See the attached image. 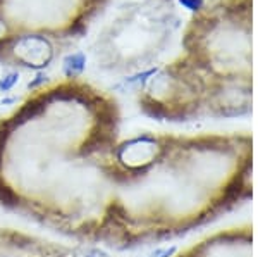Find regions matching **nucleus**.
I'll return each instance as SVG.
<instances>
[{"instance_id":"obj_1","label":"nucleus","mask_w":258,"mask_h":257,"mask_svg":"<svg viewBox=\"0 0 258 257\" xmlns=\"http://www.w3.org/2000/svg\"><path fill=\"white\" fill-rule=\"evenodd\" d=\"M103 175L109 205L98 243L152 245L210 225L251 200L253 138L138 135L115 143Z\"/></svg>"},{"instance_id":"obj_2","label":"nucleus","mask_w":258,"mask_h":257,"mask_svg":"<svg viewBox=\"0 0 258 257\" xmlns=\"http://www.w3.org/2000/svg\"><path fill=\"white\" fill-rule=\"evenodd\" d=\"M167 257H253V225L244 221L219 228Z\"/></svg>"},{"instance_id":"obj_3","label":"nucleus","mask_w":258,"mask_h":257,"mask_svg":"<svg viewBox=\"0 0 258 257\" xmlns=\"http://www.w3.org/2000/svg\"><path fill=\"white\" fill-rule=\"evenodd\" d=\"M0 257H110L90 243L62 245L14 228L0 226Z\"/></svg>"},{"instance_id":"obj_4","label":"nucleus","mask_w":258,"mask_h":257,"mask_svg":"<svg viewBox=\"0 0 258 257\" xmlns=\"http://www.w3.org/2000/svg\"><path fill=\"white\" fill-rule=\"evenodd\" d=\"M83 68H85V56L83 54H73V56H69L64 61V71L71 78L80 74L83 71Z\"/></svg>"},{"instance_id":"obj_5","label":"nucleus","mask_w":258,"mask_h":257,"mask_svg":"<svg viewBox=\"0 0 258 257\" xmlns=\"http://www.w3.org/2000/svg\"><path fill=\"white\" fill-rule=\"evenodd\" d=\"M18 80H19V74L18 73H9L2 81H0V90L7 92L9 88H12V85H14V83L18 81Z\"/></svg>"}]
</instances>
